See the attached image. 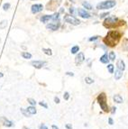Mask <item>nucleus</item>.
I'll list each match as a JSON object with an SVG mask.
<instances>
[{
  "mask_svg": "<svg viewBox=\"0 0 128 129\" xmlns=\"http://www.w3.org/2000/svg\"><path fill=\"white\" fill-rule=\"evenodd\" d=\"M122 37V34L118 31H110L107 33V34L106 35V37L104 38V43L106 44V46L109 47H115L116 44L118 43L120 39Z\"/></svg>",
  "mask_w": 128,
  "mask_h": 129,
  "instance_id": "nucleus-1",
  "label": "nucleus"
},
{
  "mask_svg": "<svg viewBox=\"0 0 128 129\" xmlns=\"http://www.w3.org/2000/svg\"><path fill=\"white\" fill-rule=\"evenodd\" d=\"M107 98H106V95L105 92H102V93H100L98 96H97V98H96V101H97V103L99 104L100 107H101V109H102L104 112H109V107H108V105H107Z\"/></svg>",
  "mask_w": 128,
  "mask_h": 129,
  "instance_id": "nucleus-2",
  "label": "nucleus"
},
{
  "mask_svg": "<svg viewBox=\"0 0 128 129\" xmlns=\"http://www.w3.org/2000/svg\"><path fill=\"white\" fill-rule=\"evenodd\" d=\"M119 23H120V21H119V19L117 17L110 16V17H107V18L105 19L104 25H105V27H106V28L111 29V28H115L117 25H120Z\"/></svg>",
  "mask_w": 128,
  "mask_h": 129,
  "instance_id": "nucleus-3",
  "label": "nucleus"
},
{
  "mask_svg": "<svg viewBox=\"0 0 128 129\" xmlns=\"http://www.w3.org/2000/svg\"><path fill=\"white\" fill-rule=\"evenodd\" d=\"M115 5H116V2L114 0H106V1H103L97 4L96 8L98 10H107L114 7Z\"/></svg>",
  "mask_w": 128,
  "mask_h": 129,
  "instance_id": "nucleus-4",
  "label": "nucleus"
},
{
  "mask_svg": "<svg viewBox=\"0 0 128 129\" xmlns=\"http://www.w3.org/2000/svg\"><path fill=\"white\" fill-rule=\"evenodd\" d=\"M63 20L66 23L70 24V25H79L80 23H81L79 19H77L76 17H74L73 16H70V15L64 16Z\"/></svg>",
  "mask_w": 128,
  "mask_h": 129,
  "instance_id": "nucleus-5",
  "label": "nucleus"
},
{
  "mask_svg": "<svg viewBox=\"0 0 128 129\" xmlns=\"http://www.w3.org/2000/svg\"><path fill=\"white\" fill-rule=\"evenodd\" d=\"M60 26H61L60 20H54V21H52L51 23L46 25V28L49 29V30H51V31H57L58 29L60 28Z\"/></svg>",
  "mask_w": 128,
  "mask_h": 129,
  "instance_id": "nucleus-6",
  "label": "nucleus"
},
{
  "mask_svg": "<svg viewBox=\"0 0 128 129\" xmlns=\"http://www.w3.org/2000/svg\"><path fill=\"white\" fill-rule=\"evenodd\" d=\"M31 65L35 69H42L47 65V61H45V60H32V61H31Z\"/></svg>",
  "mask_w": 128,
  "mask_h": 129,
  "instance_id": "nucleus-7",
  "label": "nucleus"
},
{
  "mask_svg": "<svg viewBox=\"0 0 128 129\" xmlns=\"http://www.w3.org/2000/svg\"><path fill=\"white\" fill-rule=\"evenodd\" d=\"M77 14L80 16V17H82V18H84V19H88L91 17V15H90L89 13L88 12L86 9H84V8H78Z\"/></svg>",
  "mask_w": 128,
  "mask_h": 129,
  "instance_id": "nucleus-8",
  "label": "nucleus"
},
{
  "mask_svg": "<svg viewBox=\"0 0 128 129\" xmlns=\"http://www.w3.org/2000/svg\"><path fill=\"white\" fill-rule=\"evenodd\" d=\"M0 122L2 123V125H3L4 126H6V127H13V126H15L14 122H12V121L9 119H7L6 117H0Z\"/></svg>",
  "mask_w": 128,
  "mask_h": 129,
  "instance_id": "nucleus-9",
  "label": "nucleus"
},
{
  "mask_svg": "<svg viewBox=\"0 0 128 129\" xmlns=\"http://www.w3.org/2000/svg\"><path fill=\"white\" fill-rule=\"evenodd\" d=\"M85 55H84L83 52H78L77 56H76V58H75V63L77 64V65H81L82 63L85 61Z\"/></svg>",
  "mask_w": 128,
  "mask_h": 129,
  "instance_id": "nucleus-10",
  "label": "nucleus"
},
{
  "mask_svg": "<svg viewBox=\"0 0 128 129\" xmlns=\"http://www.w3.org/2000/svg\"><path fill=\"white\" fill-rule=\"evenodd\" d=\"M60 4H61V0L58 1V2L57 1L54 2V0H51V1L48 3V5H47V10H49V11H52V10H54Z\"/></svg>",
  "mask_w": 128,
  "mask_h": 129,
  "instance_id": "nucleus-11",
  "label": "nucleus"
},
{
  "mask_svg": "<svg viewBox=\"0 0 128 129\" xmlns=\"http://www.w3.org/2000/svg\"><path fill=\"white\" fill-rule=\"evenodd\" d=\"M42 9H43V6H42V4H35V5H32V7H31L32 14H37V13L42 12Z\"/></svg>",
  "mask_w": 128,
  "mask_h": 129,
  "instance_id": "nucleus-12",
  "label": "nucleus"
},
{
  "mask_svg": "<svg viewBox=\"0 0 128 129\" xmlns=\"http://www.w3.org/2000/svg\"><path fill=\"white\" fill-rule=\"evenodd\" d=\"M109 58H108V55H107V53H104L102 55V56L100 57L99 59V61L101 63H103V64H108L109 63Z\"/></svg>",
  "mask_w": 128,
  "mask_h": 129,
  "instance_id": "nucleus-13",
  "label": "nucleus"
},
{
  "mask_svg": "<svg viewBox=\"0 0 128 129\" xmlns=\"http://www.w3.org/2000/svg\"><path fill=\"white\" fill-rule=\"evenodd\" d=\"M116 67L117 69H121L122 71H124L125 69V63L123 60H118L116 61Z\"/></svg>",
  "mask_w": 128,
  "mask_h": 129,
  "instance_id": "nucleus-14",
  "label": "nucleus"
},
{
  "mask_svg": "<svg viewBox=\"0 0 128 129\" xmlns=\"http://www.w3.org/2000/svg\"><path fill=\"white\" fill-rule=\"evenodd\" d=\"M113 100L117 104H121L124 102V98H122V96H120L119 94H115L113 96Z\"/></svg>",
  "mask_w": 128,
  "mask_h": 129,
  "instance_id": "nucleus-15",
  "label": "nucleus"
},
{
  "mask_svg": "<svg viewBox=\"0 0 128 129\" xmlns=\"http://www.w3.org/2000/svg\"><path fill=\"white\" fill-rule=\"evenodd\" d=\"M52 19V16H51V15H45V16H42L41 18H40V20H41V22L42 23H44V24H46V23H48L50 20H51Z\"/></svg>",
  "mask_w": 128,
  "mask_h": 129,
  "instance_id": "nucleus-16",
  "label": "nucleus"
},
{
  "mask_svg": "<svg viewBox=\"0 0 128 129\" xmlns=\"http://www.w3.org/2000/svg\"><path fill=\"white\" fill-rule=\"evenodd\" d=\"M114 73H115V80H119V79L123 77V71H122L121 69H115Z\"/></svg>",
  "mask_w": 128,
  "mask_h": 129,
  "instance_id": "nucleus-17",
  "label": "nucleus"
},
{
  "mask_svg": "<svg viewBox=\"0 0 128 129\" xmlns=\"http://www.w3.org/2000/svg\"><path fill=\"white\" fill-rule=\"evenodd\" d=\"M26 110L28 111V113L30 114V115H35V114L37 113V110H36V108L34 106H30V107H28L26 108Z\"/></svg>",
  "mask_w": 128,
  "mask_h": 129,
  "instance_id": "nucleus-18",
  "label": "nucleus"
},
{
  "mask_svg": "<svg viewBox=\"0 0 128 129\" xmlns=\"http://www.w3.org/2000/svg\"><path fill=\"white\" fill-rule=\"evenodd\" d=\"M21 56L24 58V59H25V60H30V59H32V54L28 52H21Z\"/></svg>",
  "mask_w": 128,
  "mask_h": 129,
  "instance_id": "nucleus-19",
  "label": "nucleus"
},
{
  "mask_svg": "<svg viewBox=\"0 0 128 129\" xmlns=\"http://www.w3.org/2000/svg\"><path fill=\"white\" fill-rule=\"evenodd\" d=\"M106 68H107V70H108L109 73L113 74V73L115 72V66L113 65L112 63H108L107 66H106Z\"/></svg>",
  "mask_w": 128,
  "mask_h": 129,
  "instance_id": "nucleus-20",
  "label": "nucleus"
},
{
  "mask_svg": "<svg viewBox=\"0 0 128 129\" xmlns=\"http://www.w3.org/2000/svg\"><path fill=\"white\" fill-rule=\"evenodd\" d=\"M82 6H83L84 8H86L87 10H92L93 9L91 4H89L88 2H87V1H84L83 3H82Z\"/></svg>",
  "mask_w": 128,
  "mask_h": 129,
  "instance_id": "nucleus-21",
  "label": "nucleus"
},
{
  "mask_svg": "<svg viewBox=\"0 0 128 129\" xmlns=\"http://www.w3.org/2000/svg\"><path fill=\"white\" fill-rule=\"evenodd\" d=\"M79 52H80V46L79 45H75L71 49V54H77Z\"/></svg>",
  "mask_w": 128,
  "mask_h": 129,
  "instance_id": "nucleus-22",
  "label": "nucleus"
},
{
  "mask_svg": "<svg viewBox=\"0 0 128 129\" xmlns=\"http://www.w3.org/2000/svg\"><path fill=\"white\" fill-rule=\"evenodd\" d=\"M42 52H43V53L46 54V55H48V56H51L52 55V52H51V49H49V48H42Z\"/></svg>",
  "mask_w": 128,
  "mask_h": 129,
  "instance_id": "nucleus-23",
  "label": "nucleus"
},
{
  "mask_svg": "<svg viewBox=\"0 0 128 129\" xmlns=\"http://www.w3.org/2000/svg\"><path fill=\"white\" fill-rule=\"evenodd\" d=\"M108 58L111 61H114L115 60V58H116V55H115V52H110L108 53Z\"/></svg>",
  "mask_w": 128,
  "mask_h": 129,
  "instance_id": "nucleus-24",
  "label": "nucleus"
},
{
  "mask_svg": "<svg viewBox=\"0 0 128 129\" xmlns=\"http://www.w3.org/2000/svg\"><path fill=\"white\" fill-rule=\"evenodd\" d=\"M20 111H21V113H22L25 117H30L32 116V115H30V114L28 113V111L26 110V109H24V108H20Z\"/></svg>",
  "mask_w": 128,
  "mask_h": 129,
  "instance_id": "nucleus-25",
  "label": "nucleus"
},
{
  "mask_svg": "<svg viewBox=\"0 0 128 129\" xmlns=\"http://www.w3.org/2000/svg\"><path fill=\"white\" fill-rule=\"evenodd\" d=\"M84 80H85V82H86L87 84H88V85H90V84H93V83H94V81H95V80H94L92 78H90V77H86Z\"/></svg>",
  "mask_w": 128,
  "mask_h": 129,
  "instance_id": "nucleus-26",
  "label": "nucleus"
},
{
  "mask_svg": "<svg viewBox=\"0 0 128 129\" xmlns=\"http://www.w3.org/2000/svg\"><path fill=\"white\" fill-rule=\"evenodd\" d=\"M27 101H28V103L31 105V106H35L36 103H37L35 101V99H33V98H27Z\"/></svg>",
  "mask_w": 128,
  "mask_h": 129,
  "instance_id": "nucleus-27",
  "label": "nucleus"
},
{
  "mask_svg": "<svg viewBox=\"0 0 128 129\" xmlns=\"http://www.w3.org/2000/svg\"><path fill=\"white\" fill-rule=\"evenodd\" d=\"M7 25V20H3L2 22L0 23V29H5Z\"/></svg>",
  "mask_w": 128,
  "mask_h": 129,
  "instance_id": "nucleus-28",
  "label": "nucleus"
},
{
  "mask_svg": "<svg viewBox=\"0 0 128 129\" xmlns=\"http://www.w3.org/2000/svg\"><path fill=\"white\" fill-rule=\"evenodd\" d=\"M59 18H60V12L58 13H55L54 15H52V21H54V20H59Z\"/></svg>",
  "mask_w": 128,
  "mask_h": 129,
  "instance_id": "nucleus-29",
  "label": "nucleus"
},
{
  "mask_svg": "<svg viewBox=\"0 0 128 129\" xmlns=\"http://www.w3.org/2000/svg\"><path fill=\"white\" fill-rule=\"evenodd\" d=\"M63 98H64V100H69V99H70V93H69L68 91L64 92Z\"/></svg>",
  "mask_w": 128,
  "mask_h": 129,
  "instance_id": "nucleus-30",
  "label": "nucleus"
},
{
  "mask_svg": "<svg viewBox=\"0 0 128 129\" xmlns=\"http://www.w3.org/2000/svg\"><path fill=\"white\" fill-rule=\"evenodd\" d=\"M39 105H40L41 107H44V108H46V109L48 108V105L46 104L44 101H40V102H39Z\"/></svg>",
  "mask_w": 128,
  "mask_h": 129,
  "instance_id": "nucleus-31",
  "label": "nucleus"
},
{
  "mask_svg": "<svg viewBox=\"0 0 128 129\" xmlns=\"http://www.w3.org/2000/svg\"><path fill=\"white\" fill-rule=\"evenodd\" d=\"M10 6H11V5H10L9 3H7V4H4L3 6V9L5 10V11H7V10H8L10 8Z\"/></svg>",
  "mask_w": 128,
  "mask_h": 129,
  "instance_id": "nucleus-32",
  "label": "nucleus"
},
{
  "mask_svg": "<svg viewBox=\"0 0 128 129\" xmlns=\"http://www.w3.org/2000/svg\"><path fill=\"white\" fill-rule=\"evenodd\" d=\"M98 37H99V36H97V35H96V36H92V37H90L89 39H88V42H94V41H96V40L98 39Z\"/></svg>",
  "mask_w": 128,
  "mask_h": 129,
  "instance_id": "nucleus-33",
  "label": "nucleus"
},
{
  "mask_svg": "<svg viewBox=\"0 0 128 129\" xmlns=\"http://www.w3.org/2000/svg\"><path fill=\"white\" fill-rule=\"evenodd\" d=\"M54 102L56 103V104H60V103H61L60 98H59V97H54Z\"/></svg>",
  "mask_w": 128,
  "mask_h": 129,
  "instance_id": "nucleus-34",
  "label": "nucleus"
},
{
  "mask_svg": "<svg viewBox=\"0 0 128 129\" xmlns=\"http://www.w3.org/2000/svg\"><path fill=\"white\" fill-rule=\"evenodd\" d=\"M108 124L110 126H113L114 125V119L112 117H108Z\"/></svg>",
  "mask_w": 128,
  "mask_h": 129,
  "instance_id": "nucleus-35",
  "label": "nucleus"
},
{
  "mask_svg": "<svg viewBox=\"0 0 128 129\" xmlns=\"http://www.w3.org/2000/svg\"><path fill=\"white\" fill-rule=\"evenodd\" d=\"M109 15V13H104V14H101V15H100L99 16V17L101 19L102 18H105V17H106V16H107Z\"/></svg>",
  "mask_w": 128,
  "mask_h": 129,
  "instance_id": "nucleus-36",
  "label": "nucleus"
},
{
  "mask_svg": "<svg viewBox=\"0 0 128 129\" xmlns=\"http://www.w3.org/2000/svg\"><path fill=\"white\" fill-rule=\"evenodd\" d=\"M70 13L71 14V16H75V8L74 7H71L70 8Z\"/></svg>",
  "mask_w": 128,
  "mask_h": 129,
  "instance_id": "nucleus-37",
  "label": "nucleus"
},
{
  "mask_svg": "<svg viewBox=\"0 0 128 129\" xmlns=\"http://www.w3.org/2000/svg\"><path fill=\"white\" fill-rule=\"evenodd\" d=\"M39 129H49V128L46 126H45L44 124H42L41 126H39Z\"/></svg>",
  "mask_w": 128,
  "mask_h": 129,
  "instance_id": "nucleus-38",
  "label": "nucleus"
},
{
  "mask_svg": "<svg viewBox=\"0 0 128 129\" xmlns=\"http://www.w3.org/2000/svg\"><path fill=\"white\" fill-rule=\"evenodd\" d=\"M65 127H66V129H73V127L71 126V124H66Z\"/></svg>",
  "mask_w": 128,
  "mask_h": 129,
  "instance_id": "nucleus-39",
  "label": "nucleus"
},
{
  "mask_svg": "<svg viewBox=\"0 0 128 129\" xmlns=\"http://www.w3.org/2000/svg\"><path fill=\"white\" fill-rule=\"evenodd\" d=\"M111 109H112V110L110 111V112H111V114H115V112H116V107H113Z\"/></svg>",
  "mask_w": 128,
  "mask_h": 129,
  "instance_id": "nucleus-40",
  "label": "nucleus"
},
{
  "mask_svg": "<svg viewBox=\"0 0 128 129\" xmlns=\"http://www.w3.org/2000/svg\"><path fill=\"white\" fill-rule=\"evenodd\" d=\"M66 75L71 76V77H73V76H74V73H73V72H71V71H67V72H66Z\"/></svg>",
  "mask_w": 128,
  "mask_h": 129,
  "instance_id": "nucleus-41",
  "label": "nucleus"
},
{
  "mask_svg": "<svg viewBox=\"0 0 128 129\" xmlns=\"http://www.w3.org/2000/svg\"><path fill=\"white\" fill-rule=\"evenodd\" d=\"M51 129H60V128H59L57 126H55V125H52V126H51Z\"/></svg>",
  "mask_w": 128,
  "mask_h": 129,
  "instance_id": "nucleus-42",
  "label": "nucleus"
},
{
  "mask_svg": "<svg viewBox=\"0 0 128 129\" xmlns=\"http://www.w3.org/2000/svg\"><path fill=\"white\" fill-rule=\"evenodd\" d=\"M4 77V74L2 72H0V78H3Z\"/></svg>",
  "mask_w": 128,
  "mask_h": 129,
  "instance_id": "nucleus-43",
  "label": "nucleus"
},
{
  "mask_svg": "<svg viewBox=\"0 0 128 129\" xmlns=\"http://www.w3.org/2000/svg\"><path fill=\"white\" fill-rule=\"evenodd\" d=\"M23 129H30V128H28L27 126H24V127H23Z\"/></svg>",
  "mask_w": 128,
  "mask_h": 129,
  "instance_id": "nucleus-44",
  "label": "nucleus"
},
{
  "mask_svg": "<svg viewBox=\"0 0 128 129\" xmlns=\"http://www.w3.org/2000/svg\"><path fill=\"white\" fill-rule=\"evenodd\" d=\"M0 42H1V39H0Z\"/></svg>",
  "mask_w": 128,
  "mask_h": 129,
  "instance_id": "nucleus-45",
  "label": "nucleus"
}]
</instances>
